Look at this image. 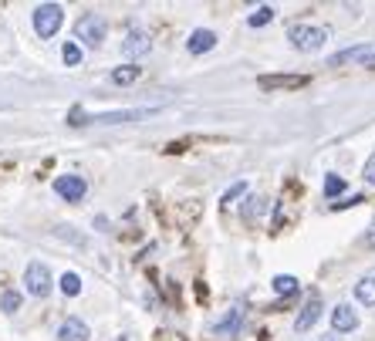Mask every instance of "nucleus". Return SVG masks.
<instances>
[{
    "label": "nucleus",
    "mask_w": 375,
    "mask_h": 341,
    "mask_svg": "<svg viewBox=\"0 0 375 341\" xmlns=\"http://www.w3.org/2000/svg\"><path fill=\"white\" fill-rule=\"evenodd\" d=\"M153 115V109H125V112H105V115H85L81 109L71 112V125H88V122H102V125H119V122H132V119H145Z\"/></svg>",
    "instance_id": "nucleus-1"
},
{
    "label": "nucleus",
    "mask_w": 375,
    "mask_h": 341,
    "mask_svg": "<svg viewBox=\"0 0 375 341\" xmlns=\"http://www.w3.org/2000/svg\"><path fill=\"white\" fill-rule=\"evenodd\" d=\"M75 34L81 37V44L98 47L102 41H105V34H109V20H105L102 14H95V11H92V14H85L78 24H75Z\"/></svg>",
    "instance_id": "nucleus-2"
},
{
    "label": "nucleus",
    "mask_w": 375,
    "mask_h": 341,
    "mask_svg": "<svg viewBox=\"0 0 375 341\" xmlns=\"http://www.w3.org/2000/svg\"><path fill=\"white\" fill-rule=\"evenodd\" d=\"M61 24H64L61 4H41L34 11V31L41 34V37H54V34L61 31Z\"/></svg>",
    "instance_id": "nucleus-3"
},
{
    "label": "nucleus",
    "mask_w": 375,
    "mask_h": 341,
    "mask_svg": "<svg viewBox=\"0 0 375 341\" xmlns=\"http://www.w3.org/2000/svg\"><path fill=\"white\" fill-rule=\"evenodd\" d=\"M325 41H328L325 28H311V24H294L291 28V44L297 51H318V47H325Z\"/></svg>",
    "instance_id": "nucleus-4"
},
{
    "label": "nucleus",
    "mask_w": 375,
    "mask_h": 341,
    "mask_svg": "<svg viewBox=\"0 0 375 341\" xmlns=\"http://www.w3.org/2000/svg\"><path fill=\"white\" fill-rule=\"evenodd\" d=\"M24 284H28V294L47 297L51 294V270L34 261V264H28V270H24Z\"/></svg>",
    "instance_id": "nucleus-5"
},
{
    "label": "nucleus",
    "mask_w": 375,
    "mask_h": 341,
    "mask_svg": "<svg viewBox=\"0 0 375 341\" xmlns=\"http://www.w3.org/2000/svg\"><path fill=\"white\" fill-rule=\"evenodd\" d=\"M54 193L68 203H78V200H85L88 183H85L81 176H58V179H54Z\"/></svg>",
    "instance_id": "nucleus-6"
},
{
    "label": "nucleus",
    "mask_w": 375,
    "mask_h": 341,
    "mask_svg": "<svg viewBox=\"0 0 375 341\" xmlns=\"http://www.w3.org/2000/svg\"><path fill=\"white\" fill-rule=\"evenodd\" d=\"M331 328L345 335V331H355L359 328V311L352 308V304H338V308L331 311Z\"/></svg>",
    "instance_id": "nucleus-7"
},
{
    "label": "nucleus",
    "mask_w": 375,
    "mask_h": 341,
    "mask_svg": "<svg viewBox=\"0 0 375 341\" xmlns=\"http://www.w3.org/2000/svg\"><path fill=\"white\" fill-rule=\"evenodd\" d=\"M257 85H261V88H270V92H278V88H304V85H308V75H264Z\"/></svg>",
    "instance_id": "nucleus-8"
},
{
    "label": "nucleus",
    "mask_w": 375,
    "mask_h": 341,
    "mask_svg": "<svg viewBox=\"0 0 375 341\" xmlns=\"http://www.w3.org/2000/svg\"><path fill=\"white\" fill-rule=\"evenodd\" d=\"M88 338H92V331H88V325L81 318H68L58 328V341H88Z\"/></svg>",
    "instance_id": "nucleus-9"
},
{
    "label": "nucleus",
    "mask_w": 375,
    "mask_h": 341,
    "mask_svg": "<svg viewBox=\"0 0 375 341\" xmlns=\"http://www.w3.org/2000/svg\"><path fill=\"white\" fill-rule=\"evenodd\" d=\"M213 47H217V34L203 31V28H200V31H193V34H189V41H186L189 54H206V51H213Z\"/></svg>",
    "instance_id": "nucleus-10"
},
{
    "label": "nucleus",
    "mask_w": 375,
    "mask_h": 341,
    "mask_svg": "<svg viewBox=\"0 0 375 341\" xmlns=\"http://www.w3.org/2000/svg\"><path fill=\"white\" fill-rule=\"evenodd\" d=\"M149 47H153V41H149L142 31H129V37L122 41V54L125 58H142Z\"/></svg>",
    "instance_id": "nucleus-11"
},
{
    "label": "nucleus",
    "mask_w": 375,
    "mask_h": 341,
    "mask_svg": "<svg viewBox=\"0 0 375 341\" xmlns=\"http://www.w3.org/2000/svg\"><path fill=\"white\" fill-rule=\"evenodd\" d=\"M244 314H247V308H244V304H234L230 314H227L223 321H217L213 331H217V335H237V328H240V321H244Z\"/></svg>",
    "instance_id": "nucleus-12"
},
{
    "label": "nucleus",
    "mask_w": 375,
    "mask_h": 341,
    "mask_svg": "<svg viewBox=\"0 0 375 341\" xmlns=\"http://www.w3.org/2000/svg\"><path fill=\"white\" fill-rule=\"evenodd\" d=\"M355 297H359L365 308H375V267L355 284Z\"/></svg>",
    "instance_id": "nucleus-13"
},
{
    "label": "nucleus",
    "mask_w": 375,
    "mask_h": 341,
    "mask_svg": "<svg viewBox=\"0 0 375 341\" xmlns=\"http://www.w3.org/2000/svg\"><path fill=\"white\" fill-rule=\"evenodd\" d=\"M318 318H321V301H318V297H311V301L304 304V311L297 314L294 328H297V331H308V328H311L314 321H318Z\"/></svg>",
    "instance_id": "nucleus-14"
},
{
    "label": "nucleus",
    "mask_w": 375,
    "mask_h": 341,
    "mask_svg": "<svg viewBox=\"0 0 375 341\" xmlns=\"http://www.w3.org/2000/svg\"><path fill=\"white\" fill-rule=\"evenodd\" d=\"M139 75H142L139 64H122V68H115V71H112V81H115V85H132Z\"/></svg>",
    "instance_id": "nucleus-15"
},
{
    "label": "nucleus",
    "mask_w": 375,
    "mask_h": 341,
    "mask_svg": "<svg viewBox=\"0 0 375 341\" xmlns=\"http://www.w3.org/2000/svg\"><path fill=\"white\" fill-rule=\"evenodd\" d=\"M274 291H278L281 297L297 294V277H291V274H278V277H274Z\"/></svg>",
    "instance_id": "nucleus-16"
},
{
    "label": "nucleus",
    "mask_w": 375,
    "mask_h": 341,
    "mask_svg": "<svg viewBox=\"0 0 375 341\" xmlns=\"http://www.w3.org/2000/svg\"><path fill=\"white\" fill-rule=\"evenodd\" d=\"M365 54H369V47H348V51H342V54H335V58H331L328 64H345V61H362V58H365Z\"/></svg>",
    "instance_id": "nucleus-17"
},
{
    "label": "nucleus",
    "mask_w": 375,
    "mask_h": 341,
    "mask_svg": "<svg viewBox=\"0 0 375 341\" xmlns=\"http://www.w3.org/2000/svg\"><path fill=\"white\" fill-rule=\"evenodd\" d=\"M0 311H4V314H17V311H20V294H17V291H4V294H0Z\"/></svg>",
    "instance_id": "nucleus-18"
},
{
    "label": "nucleus",
    "mask_w": 375,
    "mask_h": 341,
    "mask_svg": "<svg viewBox=\"0 0 375 341\" xmlns=\"http://www.w3.org/2000/svg\"><path fill=\"white\" fill-rule=\"evenodd\" d=\"M270 20H274V7H257V11L247 17L250 28H264V24H270Z\"/></svg>",
    "instance_id": "nucleus-19"
},
{
    "label": "nucleus",
    "mask_w": 375,
    "mask_h": 341,
    "mask_svg": "<svg viewBox=\"0 0 375 341\" xmlns=\"http://www.w3.org/2000/svg\"><path fill=\"white\" fill-rule=\"evenodd\" d=\"M338 193H345V179L342 176H335V172H328V176H325V196H338Z\"/></svg>",
    "instance_id": "nucleus-20"
},
{
    "label": "nucleus",
    "mask_w": 375,
    "mask_h": 341,
    "mask_svg": "<svg viewBox=\"0 0 375 341\" xmlns=\"http://www.w3.org/2000/svg\"><path fill=\"white\" fill-rule=\"evenodd\" d=\"M264 210H267V200H264V196H250V203L244 206V217L254 220V217H261Z\"/></svg>",
    "instance_id": "nucleus-21"
},
{
    "label": "nucleus",
    "mask_w": 375,
    "mask_h": 341,
    "mask_svg": "<svg viewBox=\"0 0 375 341\" xmlns=\"http://www.w3.org/2000/svg\"><path fill=\"white\" fill-rule=\"evenodd\" d=\"M61 291H64L68 297L78 294V291H81V277H78V274H71V270H68V274L61 277Z\"/></svg>",
    "instance_id": "nucleus-22"
},
{
    "label": "nucleus",
    "mask_w": 375,
    "mask_h": 341,
    "mask_svg": "<svg viewBox=\"0 0 375 341\" xmlns=\"http://www.w3.org/2000/svg\"><path fill=\"white\" fill-rule=\"evenodd\" d=\"M61 58H64V64H78L81 61V44L68 41V44H64V51H61Z\"/></svg>",
    "instance_id": "nucleus-23"
},
{
    "label": "nucleus",
    "mask_w": 375,
    "mask_h": 341,
    "mask_svg": "<svg viewBox=\"0 0 375 341\" xmlns=\"http://www.w3.org/2000/svg\"><path fill=\"white\" fill-rule=\"evenodd\" d=\"M362 176H365V179H369V183L375 186V152L369 155V162H365V172H362Z\"/></svg>",
    "instance_id": "nucleus-24"
},
{
    "label": "nucleus",
    "mask_w": 375,
    "mask_h": 341,
    "mask_svg": "<svg viewBox=\"0 0 375 341\" xmlns=\"http://www.w3.org/2000/svg\"><path fill=\"white\" fill-rule=\"evenodd\" d=\"M244 193H247V183H237L234 189H227V196H223V200L230 203V200H237V196H244Z\"/></svg>",
    "instance_id": "nucleus-25"
},
{
    "label": "nucleus",
    "mask_w": 375,
    "mask_h": 341,
    "mask_svg": "<svg viewBox=\"0 0 375 341\" xmlns=\"http://www.w3.org/2000/svg\"><path fill=\"white\" fill-rule=\"evenodd\" d=\"M355 203H362V196H348L342 203H331V210H345V206H355Z\"/></svg>",
    "instance_id": "nucleus-26"
},
{
    "label": "nucleus",
    "mask_w": 375,
    "mask_h": 341,
    "mask_svg": "<svg viewBox=\"0 0 375 341\" xmlns=\"http://www.w3.org/2000/svg\"><path fill=\"white\" fill-rule=\"evenodd\" d=\"M365 247L375 250V223H372V230H369V237H365Z\"/></svg>",
    "instance_id": "nucleus-27"
},
{
    "label": "nucleus",
    "mask_w": 375,
    "mask_h": 341,
    "mask_svg": "<svg viewBox=\"0 0 375 341\" xmlns=\"http://www.w3.org/2000/svg\"><path fill=\"white\" fill-rule=\"evenodd\" d=\"M362 64H365V68H375V54H372V51H369V54L362 58Z\"/></svg>",
    "instance_id": "nucleus-28"
},
{
    "label": "nucleus",
    "mask_w": 375,
    "mask_h": 341,
    "mask_svg": "<svg viewBox=\"0 0 375 341\" xmlns=\"http://www.w3.org/2000/svg\"><path fill=\"white\" fill-rule=\"evenodd\" d=\"M321 341H338V338H335V335H325V338H321Z\"/></svg>",
    "instance_id": "nucleus-29"
}]
</instances>
